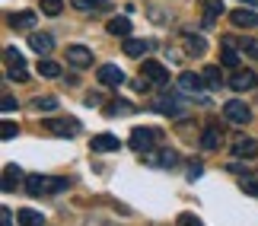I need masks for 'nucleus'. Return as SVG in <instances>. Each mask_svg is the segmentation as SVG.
Returning <instances> with one entry per match:
<instances>
[{
  "label": "nucleus",
  "instance_id": "obj_39",
  "mask_svg": "<svg viewBox=\"0 0 258 226\" xmlns=\"http://www.w3.org/2000/svg\"><path fill=\"white\" fill-rule=\"evenodd\" d=\"M0 220H4V223H0V226H13V213H10V210L4 207V213H0Z\"/></svg>",
  "mask_w": 258,
  "mask_h": 226
},
{
  "label": "nucleus",
  "instance_id": "obj_40",
  "mask_svg": "<svg viewBox=\"0 0 258 226\" xmlns=\"http://www.w3.org/2000/svg\"><path fill=\"white\" fill-rule=\"evenodd\" d=\"M71 4H74L77 10H89V7H93V0H71Z\"/></svg>",
  "mask_w": 258,
  "mask_h": 226
},
{
  "label": "nucleus",
  "instance_id": "obj_7",
  "mask_svg": "<svg viewBox=\"0 0 258 226\" xmlns=\"http://www.w3.org/2000/svg\"><path fill=\"white\" fill-rule=\"evenodd\" d=\"M67 64L77 67V70H86L93 64V51L86 45H67Z\"/></svg>",
  "mask_w": 258,
  "mask_h": 226
},
{
  "label": "nucleus",
  "instance_id": "obj_25",
  "mask_svg": "<svg viewBox=\"0 0 258 226\" xmlns=\"http://www.w3.org/2000/svg\"><path fill=\"white\" fill-rule=\"evenodd\" d=\"M204 83H207V90H220L223 86V73H220V67H204Z\"/></svg>",
  "mask_w": 258,
  "mask_h": 226
},
{
  "label": "nucleus",
  "instance_id": "obj_9",
  "mask_svg": "<svg viewBox=\"0 0 258 226\" xmlns=\"http://www.w3.org/2000/svg\"><path fill=\"white\" fill-rule=\"evenodd\" d=\"M230 23H233L236 29H255V26H258V13H255V10L239 7V10H233V13H230Z\"/></svg>",
  "mask_w": 258,
  "mask_h": 226
},
{
  "label": "nucleus",
  "instance_id": "obj_36",
  "mask_svg": "<svg viewBox=\"0 0 258 226\" xmlns=\"http://www.w3.org/2000/svg\"><path fill=\"white\" fill-rule=\"evenodd\" d=\"M242 191L252 194V198H258V182L255 179H242Z\"/></svg>",
  "mask_w": 258,
  "mask_h": 226
},
{
  "label": "nucleus",
  "instance_id": "obj_34",
  "mask_svg": "<svg viewBox=\"0 0 258 226\" xmlns=\"http://www.w3.org/2000/svg\"><path fill=\"white\" fill-rule=\"evenodd\" d=\"M175 223H178V226H201V220H198L195 213H178Z\"/></svg>",
  "mask_w": 258,
  "mask_h": 226
},
{
  "label": "nucleus",
  "instance_id": "obj_14",
  "mask_svg": "<svg viewBox=\"0 0 258 226\" xmlns=\"http://www.w3.org/2000/svg\"><path fill=\"white\" fill-rule=\"evenodd\" d=\"M233 153L239 156V160H252V156L258 153V140H252V137H236V140H233Z\"/></svg>",
  "mask_w": 258,
  "mask_h": 226
},
{
  "label": "nucleus",
  "instance_id": "obj_3",
  "mask_svg": "<svg viewBox=\"0 0 258 226\" xmlns=\"http://www.w3.org/2000/svg\"><path fill=\"white\" fill-rule=\"evenodd\" d=\"M185 96H160V99H153V109L166 115V118H185Z\"/></svg>",
  "mask_w": 258,
  "mask_h": 226
},
{
  "label": "nucleus",
  "instance_id": "obj_2",
  "mask_svg": "<svg viewBox=\"0 0 258 226\" xmlns=\"http://www.w3.org/2000/svg\"><path fill=\"white\" fill-rule=\"evenodd\" d=\"M4 64H7V77L16 83H26L29 80V67H26V57L16 51V48H4Z\"/></svg>",
  "mask_w": 258,
  "mask_h": 226
},
{
  "label": "nucleus",
  "instance_id": "obj_4",
  "mask_svg": "<svg viewBox=\"0 0 258 226\" xmlns=\"http://www.w3.org/2000/svg\"><path fill=\"white\" fill-rule=\"evenodd\" d=\"M223 118L230 124H249L252 112H249V105H245L242 99H230V102H223Z\"/></svg>",
  "mask_w": 258,
  "mask_h": 226
},
{
  "label": "nucleus",
  "instance_id": "obj_26",
  "mask_svg": "<svg viewBox=\"0 0 258 226\" xmlns=\"http://www.w3.org/2000/svg\"><path fill=\"white\" fill-rule=\"evenodd\" d=\"M220 61H223V67H239V54H236V45H223V51H220Z\"/></svg>",
  "mask_w": 258,
  "mask_h": 226
},
{
  "label": "nucleus",
  "instance_id": "obj_42",
  "mask_svg": "<svg viewBox=\"0 0 258 226\" xmlns=\"http://www.w3.org/2000/svg\"><path fill=\"white\" fill-rule=\"evenodd\" d=\"M93 4H105V0H93Z\"/></svg>",
  "mask_w": 258,
  "mask_h": 226
},
{
  "label": "nucleus",
  "instance_id": "obj_28",
  "mask_svg": "<svg viewBox=\"0 0 258 226\" xmlns=\"http://www.w3.org/2000/svg\"><path fill=\"white\" fill-rule=\"evenodd\" d=\"M57 105H61V102H57V96H38V99H35V109L38 112H54Z\"/></svg>",
  "mask_w": 258,
  "mask_h": 226
},
{
  "label": "nucleus",
  "instance_id": "obj_6",
  "mask_svg": "<svg viewBox=\"0 0 258 226\" xmlns=\"http://www.w3.org/2000/svg\"><path fill=\"white\" fill-rule=\"evenodd\" d=\"M48 124V131L51 134H57V137H77L80 134V121H77V118H51V121H45Z\"/></svg>",
  "mask_w": 258,
  "mask_h": 226
},
{
  "label": "nucleus",
  "instance_id": "obj_15",
  "mask_svg": "<svg viewBox=\"0 0 258 226\" xmlns=\"http://www.w3.org/2000/svg\"><path fill=\"white\" fill-rule=\"evenodd\" d=\"M29 48H32L35 54H48L54 48V38L48 32H32V35H29Z\"/></svg>",
  "mask_w": 258,
  "mask_h": 226
},
{
  "label": "nucleus",
  "instance_id": "obj_19",
  "mask_svg": "<svg viewBox=\"0 0 258 226\" xmlns=\"http://www.w3.org/2000/svg\"><path fill=\"white\" fill-rule=\"evenodd\" d=\"M108 32L127 38V35H131V19H127V16H115V19H108Z\"/></svg>",
  "mask_w": 258,
  "mask_h": 226
},
{
  "label": "nucleus",
  "instance_id": "obj_41",
  "mask_svg": "<svg viewBox=\"0 0 258 226\" xmlns=\"http://www.w3.org/2000/svg\"><path fill=\"white\" fill-rule=\"evenodd\" d=\"M242 4H249V7H258V0H242Z\"/></svg>",
  "mask_w": 258,
  "mask_h": 226
},
{
  "label": "nucleus",
  "instance_id": "obj_30",
  "mask_svg": "<svg viewBox=\"0 0 258 226\" xmlns=\"http://www.w3.org/2000/svg\"><path fill=\"white\" fill-rule=\"evenodd\" d=\"M67 179H48V185H45V194H57V191H67Z\"/></svg>",
  "mask_w": 258,
  "mask_h": 226
},
{
  "label": "nucleus",
  "instance_id": "obj_11",
  "mask_svg": "<svg viewBox=\"0 0 258 226\" xmlns=\"http://www.w3.org/2000/svg\"><path fill=\"white\" fill-rule=\"evenodd\" d=\"M230 86L236 93H245V90H255L258 86V77L252 73V70H236L233 77H230Z\"/></svg>",
  "mask_w": 258,
  "mask_h": 226
},
{
  "label": "nucleus",
  "instance_id": "obj_22",
  "mask_svg": "<svg viewBox=\"0 0 258 226\" xmlns=\"http://www.w3.org/2000/svg\"><path fill=\"white\" fill-rule=\"evenodd\" d=\"M16 220H19V226H42L45 223V217L38 210H32V207H23L16 213Z\"/></svg>",
  "mask_w": 258,
  "mask_h": 226
},
{
  "label": "nucleus",
  "instance_id": "obj_5",
  "mask_svg": "<svg viewBox=\"0 0 258 226\" xmlns=\"http://www.w3.org/2000/svg\"><path fill=\"white\" fill-rule=\"evenodd\" d=\"M156 140H160V131H150V127H134L131 131V146L137 153H150Z\"/></svg>",
  "mask_w": 258,
  "mask_h": 226
},
{
  "label": "nucleus",
  "instance_id": "obj_16",
  "mask_svg": "<svg viewBox=\"0 0 258 226\" xmlns=\"http://www.w3.org/2000/svg\"><path fill=\"white\" fill-rule=\"evenodd\" d=\"M19 182H23V169H19L16 163H10L7 169H4V191L13 194V191L19 188Z\"/></svg>",
  "mask_w": 258,
  "mask_h": 226
},
{
  "label": "nucleus",
  "instance_id": "obj_29",
  "mask_svg": "<svg viewBox=\"0 0 258 226\" xmlns=\"http://www.w3.org/2000/svg\"><path fill=\"white\" fill-rule=\"evenodd\" d=\"M134 105L131 102H108L105 105V115H131Z\"/></svg>",
  "mask_w": 258,
  "mask_h": 226
},
{
  "label": "nucleus",
  "instance_id": "obj_21",
  "mask_svg": "<svg viewBox=\"0 0 258 226\" xmlns=\"http://www.w3.org/2000/svg\"><path fill=\"white\" fill-rule=\"evenodd\" d=\"M147 163H150V166H175V163H178V153H175V150H169V146H166V150H163L160 156L147 153Z\"/></svg>",
  "mask_w": 258,
  "mask_h": 226
},
{
  "label": "nucleus",
  "instance_id": "obj_23",
  "mask_svg": "<svg viewBox=\"0 0 258 226\" xmlns=\"http://www.w3.org/2000/svg\"><path fill=\"white\" fill-rule=\"evenodd\" d=\"M220 140H223L220 127H207V131L201 134V146H204V150H217V146H220Z\"/></svg>",
  "mask_w": 258,
  "mask_h": 226
},
{
  "label": "nucleus",
  "instance_id": "obj_18",
  "mask_svg": "<svg viewBox=\"0 0 258 226\" xmlns=\"http://www.w3.org/2000/svg\"><path fill=\"white\" fill-rule=\"evenodd\" d=\"M223 13H226L223 0H207V4H204V26H214Z\"/></svg>",
  "mask_w": 258,
  "mask_h": 226
},
{
  "label": "nucleus",
  "instance_id": "obj_1",
  "mask_svg": "<svg viewBox=\"0 0 258 226\" xmlns=\"http://www.w3.org/2000/svg\"><path fill=\"white\" fill-rule=\"evenodd\" d=\"M204 77H198L191 70H185V73H178V93L185 96V99H198V102H207V96H204Z\"/></svg>",
  "mask_w": 258,
  "mask_h": 226
},
{
  "label": "nucleus",
  "instance_id": "obj_13",
  "mask_svg": "<svg viewBox=\"0 0 258 226\" xmlns=\"http://www.w3.org/2000/svg\"><path fill=\"white\" fill-rule=\"evenodd\" d=\"M7 19H10V26H13L16 32H29V29L35 26V13H32V10H19V13H10Z\"/></svg>",
  "mask_w": 258,
  "mask_h": 226
},
{
  "label": "nucleus",
  "instance_id": "obj_35",
  "mask_svg": "<svg viewBox=\"0 0 258 226\" xmlns=\"http://www.w3.org/2000/svg\"><path fill=\"white\" fill-rule=\"evenodd\" d=\"M83 105H86V109H99V105H102V93H89L83 99Z\"/></svg>",
  "mask_w": 258,
  "mask_h": 226
},
{
  "label": "nucleus",
  "instance_id": "obj_27",
  "mask_svg": "<svg viewBox=\"0 0 258 226\" xmlns=\"http://www.w3.org/2000/svg\"><path fill=\"white\" fill-rule=\"evenodd\" d=\"M38 73H42L45 80H57V77H61V67L54 61H38Z\"/></svg>",
  "mask_w": 258,
  "mask_h": 226
},
{
  "label": "nucleus",
  "instance_id": "obj_24",
  "mask_svg": "<svg viewBox=\"0 0 258 226\" xmlns=\"http://www.w3.org/2000/svg\"><path fill=\"white\" fill-rule=\"evenodd\" d=\"M185 48H188V54L201 57V54L207 51V42H204L201 35H188V32H185Z\"/></svg>",
  "mask_w": 258,
  "mask_h": 226
},
{
  "label": "nucleus",
  "instance_id": "obj_33",
  "mask_svg": "<svg viewBox=\"0 0 258 226\" xmlns=\"http://www.w3.org/2000/svg\"><path fill=\"white\" fill-rule=\"evenodd\" d=\"M16 134H19V127L13 121H4V124H0V137H4V140H13Z\"/></svg>",
  "mask_w": 258,
  "mask_h": 226
},
{
  "label": "nucleus",
  "instance_id": "obj_17",
  "mask_svg": "<svg viewBox=\"0 0 258 226\" xmlns=\"http://www.w3.org/2000/svg\"><path fill=\"white\" fill-rule=\"evenodd\" d=\"M121 48H124V54H127V57H144V54L153 48V42H144V38H127Z\"/></svg>",
  "mask_w": 258,
  "mask_h": 226
},
{
  "label": "nucleus",
  "instance_id": "obj_8",
  "mask_svg": "<svg viewBox=\"0 0 258 226\" xmlns=\"http://www.w3.org/2000/svg\"><path fill=\"white\" fill-rule=\"evenodd\" d=\"M141 70H144V77H147L150 83H160V86L169 83V70H166V67H163L160 61H144Z\"/></svg>",
  "mask_w": 258,
  "mask_h": 226
},
{
  "label": "nucleus",
  "instance_id": "obj_37",
  "mask_svg": "<svg viewBox=\"0 0 258 226\" xmlns=\"http://www.w3.org/2000/svg\"><path fill=\"white\" fill-rule=\"evenodd\" d=\"M201 172H204V166H201V163H191V166H188V179H191V182H195V179H201Z\"/></svg>",
  "mask_w": 258,
  "mask_h": 226
},
{
  "label": "nucleus",
  "instance_id": "obj_32",
  "mask_svg": "<svg viewBox=\"0 0 258 226\" xmlns=\"http://www.w3.org/2000/svg\"><path fill=\"white\" fill-rule=\"evenodd\" d=\"M64 10V4L61 0H42V13H48V16H57Z\"/></svg>",
  "mask_w": 258,
  "mask_h": 226
},
{
  "label": "nucleus",
  "instance_id": "obj_38",
  "mask_svg": "<svg viewBox=\"0 0 258 226\" xmlns=\"http://www.w3.org/2000/svg\"><path fill=\"white\" fill-rule=\"evenodd\" d=\"M0 109H4V112H13V109H16V99H13V96H4V102H0Z\"/></svg>",
  "mask_w": 258,
  "mask_h": 226
},
{
  "label": "nucleus",
  "instance_id": "obj_12",
  "mask_svg": "<svg viewBox=\"0 0 258 226\" xmlns=\"http://www.w3.org/2000/svg\"><path fill=\"white\" fill-rule=\"evenodd\" d=\"M89 146H93V153H112L121 146V140H118L115 134H96L93 140H89Z\"/></svg>",
  "mask_w": 258,
  "mask_h": 226
},
{
  "label": "nucleus",
  "instance_id": "obj_10",
  "mask_svg": "<svg viewBox=\"0 0 258 226\" xmlns=\"http://www.w3.org/2000/svg\"><path fill=\"white\" fill-rule=\"evenodd\" d=\"M96 73H99V83H105V86H121L124 83V70L115 67V64H102Z\"/></svg>",
  "mask_w": 258,
  "mask_h": 226
},
{
  "label": "nucleus",
  "instance_id": "obj_31",
  "mask_svg": "<svg viewBox=\"0 0 258 226\" xmlns=\"http://www.w3.org/2000/svg\"><path fill=\"white\" fill-rule=\"evenodd\" d=\"M236 45H239L242 51L252 57V61H258V42H255V38H242V42H236Z\"/></svg>",
  "mask_w": 258,
  "mask_h": 226
},
{
  "label": "nucleus",
  "instance_id": "obj_20",
  "mask_svg": "<svg viewBox=\"0 0 258 226\" xmlns=\"http://www.w3.org/2000/svg\"><path fill=\"white\" fill-rule=\"evenodd\" d=\"M45 185H48L45 175H29V179H26V191H29V198H42V194H45Z\"/></svg>",
  "mask_w": 258,
  "mask_h": 226
}]
</instances>
